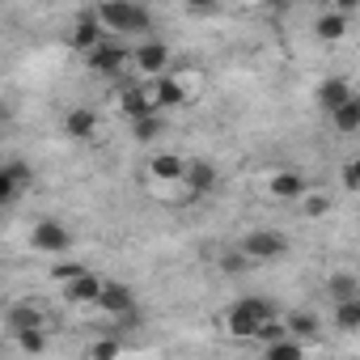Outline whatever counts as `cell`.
I'll use <instances>...</instances> for the list:
<instances>
[{
	"mask_svg": "<svg viewBox=\"0 0 360 360\" xmlns=\"http://www.w3.org/2000/svg\"><path fill=\"white\" fill-rule=\"evenodd\" d=\"M314 34H318L322 43L343 39V34H347V13H322V18H318V26H314Z\"/></svg>",
	"mask_w": 360,
	"mask_h": 360,
	"instance_id": "cell-20",
	"label": "cell"
},
{
	"mask_svg": "<svg viewBox=\"0 0 360 360\" xmlns=\"http://www.w3.org/2000/svg\"><path fill=\"white\" fill-rule=\"evenodd\" d=\"M81 271H85V267H77V263H60V267H51V276H56L60 284H68V280H72V276H81Z\"/></svg>",
	"mask_w": 360,
	"mask_h": 360,
	"instance_id": "cell-31",
	"label": "cell"
},
{
	"mask_svg": "<svg viewBox=\"0 0 360 360\" xmlns=\"http://www.w3.org/2000/svg\"><path fill=\"white\" fill-rule=\"evenodd\" d=\"M18 191H22V187H18V183H13V174H9V169H5V165H0V204H9V200H13V195H18Z\"/></svg>",
	"mask_w": 360,
	"mask_h": 360,
	"instance_id": "cell-28",
	"label": "cell"
},
{
	"mask_svg": "<svg viewBox=\"0 0 360 360\" xmlns=\"http://www.w3.org/2000/svg\"><path fill=\"white\" fill-rule=\"evenodd\" d=\"M187 9H200L204 13V9H217V0H187Z\"/></svg>",
	"mask_w": 360,
	"mask_h": 360,
	"instance_id": "cell-33",
	"label": "cell"
},
{
	"mask_svg": "<svg viewBox=\"0 0 360 360\" xmlns=\"http://www.w3.org/2000/svg\"><path fill=\"white\" fill-rule=\"evenodd\" d=\"M335 326L339 330H360V297H347V301H335Z\"/></svg>",
	"mask_w": 360,
	"mask_h": 360,
	"instance_id": "cell-23",
	"label": "cell"
},
{
	"mask_svg": "<svg viewBox=\"0 0 360 360\" xmlns=\"http://www.w3.org/2000/svg\"><path fill=\"white\" fill-rule=\"evenodd\" d=\"M246 263H250V259H246V255L238 250V255H229V259H225V271H242Z\"/></svg>",
	"mask_w": 360,
	"mask_h": 360,
	"instance_id": "cell-32",
	"label": "cell"
},
{
	"mask_svg": "<svg viewBox=\"0 0 360 360\" xmlns=\"http://www.w3.org/2000/svg\"><path fill=\"white\" fill-rule=\"evenodd\" d=\"M148 174L157 178V183H178V178H183V157L178 153H153L148 157Z\"/></svg>",
	"mask_w": 360,
	"mask_h": 360,
	"instance_id": "cell-15",
	"label": "cell"
},
{
	"mask_svg": "<svg viewBox=\"0 0 360 360\" xmlns=\"http://www.w3.org/2000/svg\"><path fill=\"white\" fill-rule=\"evenodd\" d=\"M26 326H47L43 309H39V305H30V301L9 305V330H26Z\"/></svg>",
	"mask_w": 360,
	"mask_h": 360,
	"instance_id": "cell-18",
	"label": "cell"
},
{
	"mask_svg": "<svg viewBox=\"0 0 360 360\" xmlns=\"http://www.w3.org/2000/svg\"><path fill=\"white\" fill-rule=\"evenodd\" d=\"M85 60H89L94 72H102V77H119L123 64H127V51H123L119 43H98L94 51H85Z\"/></svg>",
	"mask_w": 360,
	"mask_h": 360,
	"instance_id": "cell-6",
	"label": "cell"
},
{
	"mask_svg": "<svg viewBox=\"0 0 360 360\" xmlns=\"http://www.w3.org/2000/svg\"><path fill=\"white\" fill-rule=\"evenodd\" d=\"M360 187V161H347L343 165V191H356Z\"/></svg>",
	"mask_w": 360,
	"mask_h": 360,
	"instance_id": "cell-29",
	"label": "cell"
},
{
	"mask_svg": "<svg viewBox=\"0 0 360 360\" xmlns=\"http://www.w3.org/2000/svg\"><path fill=\"white\" fill-rule=\"evenodd\" d=\"M183 183L191 187V195H208V191L217 187V165H212V161H204V157L183 161Z\"/></svg>",
	"mask_w": 360,
	"mask_h": 360,
	"instance_id": "cell-7",
	"label": "cell"
},
{
	"mask_svg": "<svg viewBox=\"0 0 360 360\" xmlns=\"http://www.w3.org/2000/svg\"><path fill=\"white\" fill-rule=\"evenodd\" d=\"M0 119H5V110H0Z\"/></svg>",
	"mask_w": 360,
	"mask_h": 360,
	"instance_id": "cell-36",
	"label": "cell"
},
{
	"mask_svg": "<svg viewBox=\"0 0 360 360\" xmlns=\"http://www.w3.org/2000/svg\"><path fill=\"white\" fill-rule=\"evenodd\" d=\"M13 335H18V347H22V352H43V347H47L43 326H26V330H13Z\"/></svg>",
	"mask_w": 360,
	"mask_h": 360,
	"instance_id": "cell-25",
	"label": "cell"
},
{
	"mask_svg": "<svg viewBox=\"0 0 360 360\" xmlns=\"http://www.w3.org/2000/svg\"><path fill=\"white\" fill-rule=\"evenodd\" d=\"M30 246L43 250V255H64V250L72 246V233H68L60 221H39V225L30 229Z\"/></svg>",
	"mask_w": 360,
	"mask_h": 360,
	"instance_id": "cell-4",
	"label": "cell"
},
{
	"mask_svg": "<svg viewBox=\"0 0 360 360\" xmlns=\"http://www.w3.org/2000/svg\"><path fill=\"white\" fill-rule=\"evenodd\" d=\"M94 305H102L110 318H119V314H127V309H136V297H131V288L127 284H115V280H102V288H98V301Z\"/></svg>",
	"mask_w": 360,
	"mask_h": 360,
	"instance_id": "cell-10",
	"label": "cell"
},
{
	"mask_svg": "<svg viewBox=\"0 0 360 360\" xmlns=\"http://www.w3.org/2000/svg\"><path fill=\"white\" fill-rule=\"evenodd\" d=\"M131 60H136V68H140L144 77H157V72H165V64H169V47H165L161 39H148V43H140V51H131Z\"/></svg>",
	"mask_w": 360,
	"mask_h": 360,
	"instance_id": "cell-11",
	"label": "cell"
},
{
	"mask_svg": "<svg viewBox=\"0 0 360 360\" xmlns=\"http://www.w3.org/2000/svg\"><path fill=\"white\" fill-rule=\"evenodd\" d=\"M326 292H330V301H347V297H360V280H356L352 271H335V276L326 280Z\"/></svg>",
	"mask_w": 360,
	"mask_h": 360,
	"instance_id": "cell-22",
	"label": "cell"
},
{
	"mask_svg": "<svg viewBox=\"0 0 360 360\" xmlns=\"http://www.w3.org/2000/svg\"><path fill=\"white\" fill-rule=\"evenodd\" d=\"M68 43H72V51H94L98 43H102V22H98V13H81L77 22H72V30H68Z\"/></svg>",
	"mask_w": 360,
	"mask_h": 360,
	"instance_id": "cell-9",
	"label": "cell"
},
{
	"mask_svg": "<svg viewBox=\"0 0 360 360\" xmlns=\"http://www.w3.org/2000/svg\"><path fill=\"white\" fill-rule=\"evenodd\" d=\"M267 191H271V200H280V204H297V200L309 191V183H305L301 169H284V174H276L271 183H267Z\"/></svg>",
	"mask_w": 360,
	"mask_h": 360,
	"instance_id": "cell-8",
	"label": "cell"
},
{
	"mask_svg": "<svg viewBox=\"0 0 360 360\" xmlns=\"http://www.w3.org/2000/svg\"><path fill=\"white\" fill-rule=\"evenodd\" d=\"M318 326H322V322H318V314H309V309H297V314H288V322H284L288 335H305V339L318 335Z\"/></svg>",
	"mask_w": 360,
	"mask_h": 360,
	"instance_id": "cell-24",
	"label": "cell"
},
{
	"mask_svg": "<svg viewBox=\"0 0 360 360\" xmlns=\"http://www.w3.org/2000/svg\"><path fill=\"white\" fill-rule=\"evenodd\" d=\"M301 204H305V217H326L330 212V195H322V191H305Z\"/></svg>",
	"mask_w": 360,
	"mask_h": 360,
	"instance_id": "cell-26",
	"label": "cell"
},
{
	"mask_svg": "<svg viewBox=\"0 0 360 360\" xmlns=\"http://www.w3.org/2000/svg\"><path fill=\"white\" fill-rule=\"evenodd\" d=\"M347 98H356L347 77H326V81L318 85V102H322V110H326V115H330L339 102H347Z\"/></svg>",
	"mask_w": 360,
	"mask_h": 360,
	"instance_id": "cell-13",
	"label": "cell"
},
{
	"mask_svg": "<svg viewBox=\"0 0 360 360\" xmlns=\"http://www.w3.org/2000/svg\"><path fill=\"white\" fill-rule=\"evenodd\" d=\"M5 169L13 174V183H18V187H26V183H30V165H26V161H9Z\"/></svg>",
	"mask_w": 360,
	"mask_h": 360,
	"instance_id": "cell-30",
	"label": "cell"
},
{
	"mask_svg": "<svg viewBox=\"0 0 360 360\" xmlns=\"http://www.w3.org/2000/svg\"><path fill=\"white\" fill-rule=\"evenodd\" d=\"M98 288H102V276L81 271V276H72V280L64 284V297H68L72 305H94V301H98Z\"/></svg>",
	"mask_w": 360,
	"mask_h": 360,
	"instance_id": "cell-12",
	"label": "cell"
},
{
	"mask_svg": "<svg viewBox=\"0 0 360 360\" xmlns=\"http://www.w3.org/2000/svg\"><path fill=\"white\" fill-rule=\"evenodd\" d=\"M119 110H123L127 119H136V115H144V110H157L153 98H148V85H123V89H119Z\"/></svg>",
	"mask_w": 360,
	"mask_h": 360,
	"instance_id": "cell-14",
	"label": "cell"
},
{
	"mask_svg": "<svg viewBox=\"0 0 360 360\" xmlns=\"http://www.w3.org/2000/svg\"><path fill=\"white\" fill-rule=\"evenodd\" d=\"M267 318H276L271 301H263V297H242V301H233V305H229L225 326H229V335H233V339H255V330H259Z\"/></svg>",
	"mask_w": 360,
	"mask_h": 360,
	"instance_id": "cell-1",
	"label": "cell"
},
{
	"mask_svg": "<svg viewBox=\"0 0 360 360\" xmlns=\"http://www.w3.org/2000/svg\"><path fill=\"white\" fill-rule=\"evenodd\" d=\"M148 98H153L157 110H169V106H183V102H187V89H183V81H178V77L157 72V77L148 81Z\"/></svg>",
	"mask_w": 360,
	"mask_h": 360,
	"instance_id": "cell-5",
	"label": "cell"
},
{
	"mask_svg": "<svg viewBox=\"0 0 360 360\" xmlns=\"http://www.w3.org/2000/svg\"><path fill=\"white\" fill-rule=\"evenodd\" d=\"M284 250H288V238L276 233V229H255V233H246V242H242V255H246L250 263L284 259Z\"/></svg>",
	"mask_w": 360,
	"mask_h": 360,
	"instance_id": "cell-3",
	"label": "cell"
},
{
	"mask_svg": "<svg viewBox=\"0 0 360 360\" xmlns=\"http://www.w3.org/2000/svg\"><path fill=\"white\" fill-rule=\"evenodd\" d=\"M94 127H98V119H94V110H89V106H72V110L64 115V131H68L72 140H89V136H94Z\"/></svg>",
	"mask_w": 360,
	"mask_h": 360,
	"instance_id": "cell-16",
	"label": "cell"
},
{
	"mask_svg": "<svg viewBox=\"0 0 360 360\" xmlns=\"http://www.w3.org/2000/svg\"><path fill=\"white\" fill-rule=\"evenodd\" d=\"M119 352H123L119 339H98V343H89V356H94V360H106V356H119Z\"/></svg>",
	"mask_w": 360,
	"mask_h": 360,
	"instance_id": "cell-27",
	"label": "cell"
},
{
	"mask_svg": "<svg viewBox=\"0 0 360 360\" xmlns=\"http://www.w3.org/2000/svg\"><path fill=\"white\" fill-rule=\"evenodd\" d=\"M330 119H335V127H339L343 136H352V131L360 127V102H356V98H347V102H339V106L330 110Z\"/></svg>",
	"mask_w": 360,
	"mask_h": 360,
	"instance_id": "cell-21",
	"label": "cell"
},
{
	"mask_svg": "<svg viewBox=\"0 0 360 360\" xmlns=\"http://www.w3.org/2000/svg\"><path fill=\"white\" fill-rule=\"evenodd\" d=\"M271 5H276V9H284V5H292V0H271Z\"/></svg>",
	"mask_w": 360,
	"mask_h": 360,
	"instance_id": "cell-35",
	"label": "cell"
},
{
	"mask_svg": "<svg viewBox=\"0 0 360 360\" xmlns=\"http://www.w3.org/2000/svg\"><path fill=\"white\" fill-rule=\"evenodd\" d=\"M102 26L119 30V34H136V30H148V9L136 5V0H102L94 9Z\"/></svg>",
	"mask_w": 360,
	"mask_h": 360,
	"instance_id": "cell-2",
	"label": "cell"
},
{
	"mask_svg": "<svg viewBox=\"0 0 360 360\" xmlns=\"http://www.w3.org/2000/svg\"><path fill=\"white\" fill-rule=\"evenodd\" d=\"M161 127H165V123H161V110H144V115L131 119V136H136L140 144H153V140L161 136Z\"/></svg>",
	"mask_w": 360,
	"mask_h": 360,
	"instance_id": "cell-17",
	"label": "cell"
},
{
	"mask_svg": "<svg viewBox=\"0 0 360 360\" xmlns=\"http://www.w3.org/2000/svg\"><path fill=\"white\" fill-rule=\"evenodd\" d=\"M335 5H339V13H352V9L360 5V0H335Z\"/></svg>",
	"mask_w": 360,
	"mask_h": 360,
	"instance_id": "cell-34",
	"label": "cell"
},
{
	"mask_svg": "<svg viewBox=\"0 0 360 360\" xmlns=\"http://www.w3.org/2000/svg\"><path fill=\"white\" fill-rule=\"evenodd\" d=\"M301 352H305V347H301L288 330H284V335H276V339H267V347H263V356H267V360H301Z\"/></svg>",
	"mask_w": 360,
	"mask_h": 360,
	"instance_id": "cell-19",
	"label": "cell"
}]
</instances>
